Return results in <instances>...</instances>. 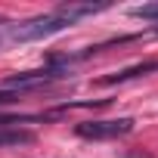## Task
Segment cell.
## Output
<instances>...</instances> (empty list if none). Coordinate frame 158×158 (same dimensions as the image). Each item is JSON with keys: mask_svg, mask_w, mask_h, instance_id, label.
Segmentation results:
<instances>
[{"mask_svg": "<svg viewBox=\"0 0 158 158\" xmlns=\"http://www.w3.org/2000/svg\"><path fill=\"white\" fill-rule=\"evenodd\" d=\"M130 16L136 19H158V3H143V6H133Z\"/></svg>", "mask_w": 158, "mask_h": 158, "instance_id": "52a82bcc", "label": "cell"}, {"mask_svg": "<svg viewBox=\"0 0 158 158\" xmlns=\"http://www.w3.org/2000/svg\"><path fill=\"white\" fill-rule=\"evenodd\" d=\"M102 10H109V3H62V6H56V13H62L71 25H74L77 19L93 16V13H102Z\"/></svg>", "mask_w": 158, "mask_h": 158, "instance_id": "5b68a950", "label": "cell"}, {"mask_svg": "<svg viewBox=\"0 0 158 158\" xmlns=\"http://www.w3.org/2000/svg\"><path fill=\"white\" fill-rule=\"evenodd\" d=\"M10 102H19V93H10V90H0V106H10Z\"/></svg>", "mask_w": 158, "mask_h": 158, "instance_id": "ba28073f", "label": "cell"}, {"mask_svg": "<svg viewBox=\"0 0 158 158\" xmlns=\"http://www.w3.org/2000/svg\"><path fill=\"white\" fill-rule=\"evenodd\" d=\"M155 31H158V28H155Z\"/></svg>", "mask_w": 158, "mask_h": 158, "instance_id": "9c48e42d", "label": "cell"}, {"mask_svg": "<svg viewBox=\"0 0 158 158\" xmlns=\"http://www.w3.org/2000/svg\"><path fill=\"white\" fill-rule=\"evenodd\" d=\"M34 133L22 127H3L0 124V149H13V146H31Z\"/></svg>", "mask_w": 158, "mask_h": 158, "instance_id": "8992f818", "label": "cell"}, {"mask_svg": "<svg viewBox=\"0 0 158 158\" xmlns=\"http://www.w3.org/2000/svg\"><path fill=\"white\" fill-rule=\"evenodd\" d=\"M62 77H68V71L62 68H37V71H16L10 77H3V87L0 90H10V93H22V90H44L56 81H62Z\"/></svg>", "mask_w": 158, "mask_h": 158, "instance_id": "6da1fadb", "label": "cell"}, {"mask_svg": "<svg viewBox=\"0 0 158 158\" xmlns=\"http://www.w3.org/2000/svg\"><path fill=\"white\" fill-rule=\"evenodd\" d=\"M133 130V118H115V121H81L74 133L81 139H118Z\"/></svg>", "mask_w": 158, "mask_h": 158, "instance_id": "3957f363", "label": "cell"}, {"mask_svg": "<svg viewBox=\"0 0 158 158\" xmlns=\"http://www.w3.org/2000/svg\"><path fill=\"white\" fill-rule=\"evenodd\" d=\"M71 22L62 16V13H44V16H34V19H28V22H22V25H16V31H13V37L16 40H40V37H50V34H59V31H65Z\"/></svg>", "mask_w": 158, "mask_h": 158, "instance_id": "7a4b0ae2", "label": "cell"}, {"mask_svg": "<svg viewBox=\"0 0 158 158\" xmlns=\"http://www.w3.org/2000/svg\"><path fill=\"white\" fill-rule=\"evenodd\" d=\"M152 71H158V59L136 62V65H127V68H121V71H115V74H106V77H102V84H124V81H133V77H139V74H152Z\"/></svg>", "mask_w": 158, "mask_h": 158, "instance_id": "277c9868", "label": "cell"}]
</instances>
